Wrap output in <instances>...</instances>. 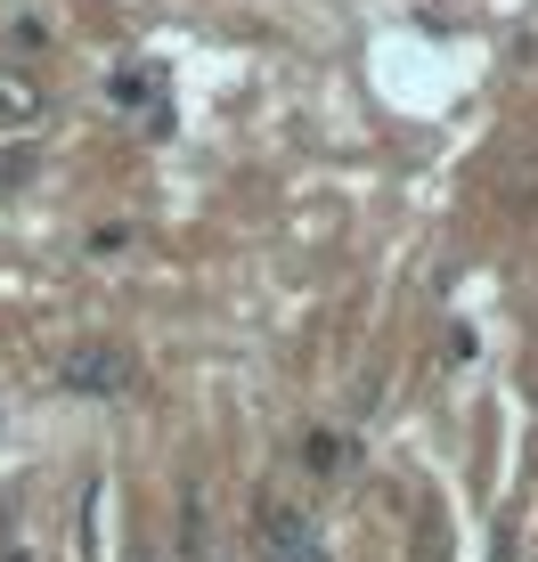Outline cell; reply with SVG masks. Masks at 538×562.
I'll return each instance as SVG.
<instances>
[{"mask_svg":"<svg viewBox=\"0 0 538 562\" xmlns=\"http://www.w3.org/2000/svg\"><path fill=\"white\" fill-rule=\"evenodd\" d=\"M57 383H66L74 400H131L139 359H131L123 342H74V351L57 359Z\"/></svg>","mask_w":538,"mask_h":562,"instance_id":"1","label":"cell"},{"mask_svg":"<svg viewBox=\"0 0 538 562\" xmlns=\"http://www.w3.org/2000/svg\"><path fill=\"white\" fill-rule=\"evenodd\" d=\"M254 547H261V562H326L318 514L294 506V497H261L254 506Z\"/></svg>","mask_w":538,"mask_h":562,"instance_id":"2","label":"cell"},{"mask_svg":"<svg viewBox=\"0 0 538 562\" xmlns=\"http://www.w3.org/2000/svg\"><path fill=\"white\" fill-rule=\"evenodd\" d=\"M107 99L123 106L139 131L171 139V82H164V66H114V74H107Z\"/></svg>","mask_w":538,"mask_h":562,"instance_id":"3","label":"cell"},{"mask_svg":"<svg viewBox=\"0 0 538 562\" xmlns=\"http://www.w3.org/2000/svg\"><path fill=\"white\" fill-rule=\"evenodd\" d=\"M42 114H49L42 74L33 66H0V131H25V123H42Z\"/></svg>","mask_w":538,"mask_h":562,"instance_id":"4","label":"cell"},{"mask_svg":"<svg viewBox=\"0 0 538 562\" xmlns=\"http://www.w3.org/2000/svg\"><path fill=\"white\" fill-rule=\"evenodd\" d=\"M302 473H311V481H351L359 473V440L351 432H326V424H318V432H302Z\"/></svg>","mask_w":538,"mask_h":562,"instance_id":"5","label":"cell"},{"mask_svg":"<svg viewBox=\"0 0 538 562\" xmlns=\"http://www.w3.org/2000/svg\"><path fill=\"white\" fill-rule=\"evenodd\" d=\"M25 180H33V147H0V196H16Z\"/></svg>","mask_w":538,"mask_h":562,"instance_id":"6","label":"cell"},{"mask_svg":"<svg viewBox=\"0 0 538 562\" xmlns=\"http://www.w3.org/2000/svg\"><path fill=\"white\" fill-rule=\"evenodd\" d=\"M490 562H514V521H497V530H490Z\"/></svg>","mask_w":538,"mask_h":562,"instance_id":"7","label":"cell"},{"mask_svg":"<svg viewBox=\"0 0 538 562\" xmlns=\"http://www.w3.org/2000/svg\"><path fill=\"white\" fill-rule=\"evenodd\" d=\"M0 554H9V497H0Z\"/></svg>","mask_w":538,"mask_h":562,"instance_id":"8","label":"cell"},{"mask_svg":"<svg viewBox=\"0 0 538 562\" xmlns=\"http://www.w3.org/2000/svg\"><path fill=\"white\" fill-rule=\"evenodd\" d=\"M0 562H33V554H25V547H9V554H0Z\"/></svg>","mask_w":538,"mask_h":562,"instance_id":"9","label":"cell"},{"mask_svg":"<svg viewBox=\"0 0 538 562\" xmlns=\"http://www.w3.org/2000/svg\"><path fill=\"white\" fill-rule=\"evenodd\" d=\"M131 562H164V554H147V547H139V554H131Z\"/></svg>","mask_w":538,"mask_h":562,"instance_id":"10","label":"cell"}]
</instances>
